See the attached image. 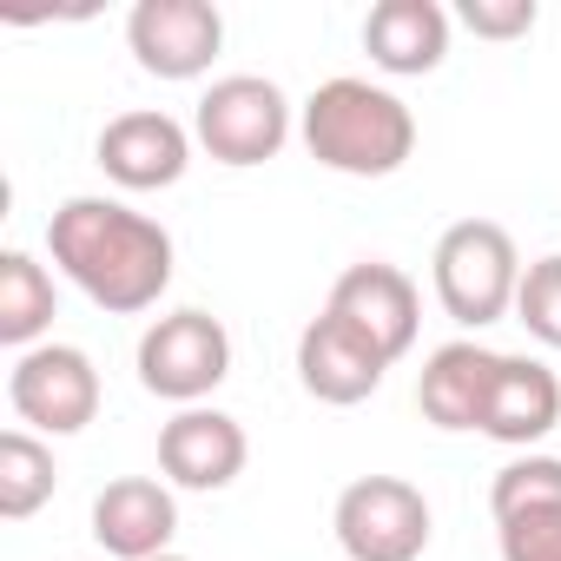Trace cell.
Masks as SVG:
<instances>
[{
	"label": "cell",
	"mask_w": 561,
	"mask_h": 561,
	"mask_svg": "<svg viewBox=\"0 0 561 561\" xmlns=\"http://www.w3.org/2000/svg\"><path fill=\"white\" fill-rule=\"evenodd\" d=\"M47 251L106 318H139L172 285V231L119 198H100V192L54 205Z\"/></svg>",
	"instance_id": "obj_1"
},
{
	"label": "cell",
	"mask_w": 561,
	"mask_h": 561,
	"mask_svg": "<svg viewBox=\"0 0 561 561\" xmlns=\"http://www.w3.org/2000/svg\"><path fill=\"white\" fill-rule=\"evenodd\" d=\"M298 133H305V152L324 172H344V179H390L416 152V113L390 87H370V80H351V73L324 80L305 100Z\"/></svg>",
	"instance_id": "obj_2"
},
{
	"label": "cell",
	"mask_w": 561,
	"mask_h": 561,
	"mask_svg": "<svg viewBox=\"0 0 561 561\" xmlns=\"http://www.w3.org/2000/svg\"><path fill=\"white\" fill-rule=\"evenodd\" d=\"M522 271H528V264H522L515 238H508L495 218H456V225L436 238V257H430L436 298H443V311H449L462 331L502 324V318L515 311Z\"/></svg>",
	"instance_id": "obj_3"
},
{
	"label": "cell",
	"mask_w": 561,
	"mask_h": 561,
	"mask_svg": "<svg viewBox=\"0 0 561 561\" xmlns=\"http://www.w3.org/2000/svg\"><path fill=\"white\" fill-rule=\"evenodd\" d=\"M192 139L218 165H231V172L264 165V159L285 152V139H291V100H285V87L264 80V73H225V80H211L198 93Z\"/></svg>",
	"instance_id": "obj_4"
},
{
	"label": "cell",
	"mask_w": 561,
	"mask_h": 561,
	"mask_svg": "<svg viewBox=\"0 0 561 561\" xmlns=\"http://www.w3.org/2000/svg\"><path fill=\"white\" fill-rule=\"evenodd\" d=\"M139 383L179 410H198L225 377H231V331L211 311H165L139 337Z\"/></svg>",
	"instance_id": "obj_5"
},
{
	"label": "cell",
	"mask_w": 561,
	"mask_h": 561,
	"mask_svg": "<svg viewBox=\"0 0 561 561\" xmlns=\"http://www.w3.org/2000/svg\"><path fill=\"white\" fill-rule=\"evenodd\" d=\"M331 528H337V548L351 561H423V548L436 535V515H430L416 482H403V476H357L337 495Z\"/></svg>",
	"instance_id": "obj_6"
},
{
	"label": "cell",
	"mask_w": 561,
	"mask_h": 561,
	"mask_svg": "<svg viewBox=\"0 0 561 561\" xmlns=\"http://www.w3.org/2000/svg\"><path fill=\"white\" fill-rule=\"evenodd\" d=\"M8 403L34 436H80L100 416V370L80 344H34L8 370Z\"/></svg>",
	"instance_id": "obj_7"
},
{
	"label": "cell",
	"mask_w": 561,
	"mask_h": 561,
	"mask_svg": "<svg viewBox=\"0 0 561 561\" xmlns=\"http://www.w3.org/2000/svg\"><path fill=\"white\" fill-rule=\"evenodd\" d=\"M126 47L152 80H198L225 47V14L211 0H139L126 14Z\"/></svg>",
	"instance_id": "obj_8"
},
{
	"label": "cell",
	"mask_w": 561,
	"mask_h": 561,
	"mask_svg": "<svg viewBox=\"0 0 561 561\" xmlns=\"http://www.w3.org/2000/svg\"><path fill=\"white\" fill-rule=\"evenodd\" d=\"M337 324H351L364 344H377L390 364L416 351V331H423V298H416V277L383 264V257H364L351 264L337 285H331V305H324Z\"/></svg>",
	"instance_id": "obj_9"
},
{
	"label": "cell",
	"mask_w": 561,
	"mask_h": 561,
	"mask_svg": "<svg viewBox=\"0 0 561 561\" xmlns=\"http://www.w3.org/2000/svg\"><path fill=\"white\" fill-rule=\"evenodd\" d=\"M93 159H100V172H106L113 185H126V192H165V185H179L185 165H192V133H185L172 113L139 106V113H119V119L100 126Z\"/></svg>",
	"instance_id": "obj_10"
},
{
	"label": "cell",
	"mask_w": 561,
	"mask_h": 561,
	"mask_svg": "<svg viewBox=\"0 0 561 561\" xmlns=\"http://www.w3.org/2000/svg\"><path fill=\"white\" fill-rule=\"evenodd\" d=\"M251 462V443H244V423L225 416V410H179L165 430H159V469L172 489H192V495H218L244 476Z\"/></svg>",
	"instance_id": "obj_11"
},
{
	"label": "cell",
	"mask_w": 561,
	"mask_h": 561,
	"mask_svg": "<svg viewBox=\"0 0 561 561\" xmlns=\"http://www.w3.org/2000/svg\"><path fill=\"white\" fill-rule=\"evenodd\" d=\"M383 377H390V357H383L377 344H364L351 324H337L331 311H318V318L305 324V337H298V383H305L318 403L351 410V403L377 397Z\"/></svg>",
	"instance_id": "obj_12"
},
{
	"label": "cell",
	"mask_w": 561,
	"mask_h": 561,
	"mask_svg": "<svg viewBox=\"0 0 561 561\" xmlns=\"http://www.w3.org/2000/svg\"><path fill=\"white\" fill-rule=\"evenodd\" d=\"M179 535V495L159 476H119L93 495V541L119 561H152L172 554Z\"/></svg>",
	"instance_id": "obj_13"
},
{
	"label": "cell",
	"mask_w": 561,
	"mask_h": 561,
	"mask_svg": "<svg viewBox=\"0 0 561 561\" xmlns=\"http://www.w3.org/2000/svg\"><path fill=\"white\" fill-rule=\"evenodd\" d=\"M554 423H561V377L541 357H508L502 351L495 383H489V403H482V436L528 456Z\"/></svg>",
	"instance_id": "obj_14"
},
{
	"label": "cell",
	"mask_w": 561,
	"mask_h": 561,
	"mask_svg": "<svg viewBox=\"0 0 561 561\" xmlns=\"http://www.w3.org/2000/svg\"><path fill=\"white\" fill-rule=\"evenodd\" d=\"M364 54L397 80H423L449 60V14L436 0H377L364 14Z\"/></svg>",
	"instance_id": "obj_15"
},
{
	"label": "cell",
	"mask_w": 561,
	"mask_h": 561,
	"mask_svg": "<svg viewBox=\"0 0 561 561\" xmlns=\"http://www.w3.org/2000/svg\"><path fill=\"white\" fill-rule=\"evenodd\" d=\"M495 364L502 351H482L476 337H456L443 351H430L423 377H416V410L423 423L436 430H482V403H489V383H495Z\"/></svg>",
	"instance_id": "obj_16"
},
{
	"label": "cell",
	"mask_w": 561,
	"mask_h": 561,
	"mask_svg": "<svg viewBox=\"0 0 561 561\" xmlns=\"http://www.w3.org/2000/svg\"><path fill=\"white\" fill-rule=\"evenodd\" d=\"M54 331V271L34 251H0V344L34 351Z\"/></svg>",
	"instance_id": "obj_17"
},
{
	"label": "cell",
	"mask_w": 561,
	"mask_h": 561,
	"mask_svg": "<svg viewBox=\"0 0 561 561\" xmlns=\"http://www.w3.org/2000/svg\"><path fill=\"white\" fill-rule=\"evenodd\" d=\"M54 482H60V469H54L47 436H34V430H8V436H0V515H8V522L41 515L54 502Z\"/></svg>",
	"instance_id": "obj_18"
},
{
	"label": "cell",
	"mask_w": 561,
	"mask_h": 561,
	"mask_svg": "<svg viewBox=\"0 0 561 561\" xmlns=\"http://www.w3.org/2000/svg\"><path fill=\"white\" fill-rule=\"evenodd\" d=\"M541 508H561V456L528 449V456H515V462L495 469V482H489V515L508 522V515H541Z\"/></svg>",
	"instance_id": "obj_19"
},
{
	"label": "cell",
	"mask_w": 561,
	"mask_h": 561,
	"mask_svg": "<svg viewBox=\"0 0 561 561\" xmlns=\"http://www.w3.org/2000/svg\"><path fill=\"white\" fill-rule=\"evenodd\" d=\"M515 324H522L535 344L561 351V251H548V257H535V264L522 271V291H515Z\"/></svg>",
	"instance_id": "obj_20"
},
{
	"label": "cell",
	"mask_w": 561,
	"mask_h": 561,
	"mask_svg": "<svg viewBox=\"0 0 561 561\" xmlns=\"http://www.w3.org/2000/svg\"><path fill=\"white\" fill-rule=\"evenodd\" d=\"M495 541H502V561H561V508L508 515L495 522Z\"/></svg>",
	"instance_id": "obj_21"
},
{
	"label": "cell",
	"mask_w": 561,
	"mask_h": 561,
	"mask_svg": "<svg viewBox=\"0 0 561 561\" xmlns=\"http://www.w3.org/2000/svg\"><path fill=\"white\" fill-rule=\"evenodd\" d=\"M456 21L476 41H522V34H535V0H462Z\"/></svg>",
	"instance_id": "obj_22"
},
{
	"label": "cell",
	"mask_w": 561,
	"mask_h": 561,
	"mask_svg": "<svg viewBox=\"0 0 561 561\" xmlns=\"http://www.w3.org/2000/svg\"><path fill=\"white\" fill-rule=\"evenodd\" d=\"M152 561H185V554H152Z\"/></svg>",
	"instance_id": "obj_23"
}]
</instances>
